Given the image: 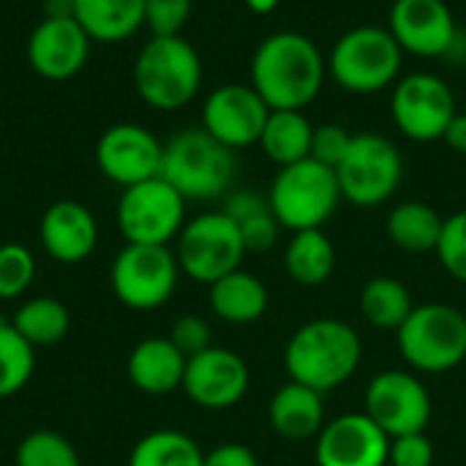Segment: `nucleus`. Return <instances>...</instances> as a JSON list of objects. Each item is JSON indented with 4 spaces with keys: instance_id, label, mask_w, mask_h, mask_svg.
I'll use <instances>...</instances> for the list:
<instances>
[{
    "instance_id": "obj_1",
    "label": "nucleus",
    "mask_w": 466,
    "mask_h": 466,
    "mask_svg": "<svg viewBox=\"0 0 466 466\" xmlns=\"http://www.w3.org/2000/svg\"><path fill=\"white\" fill-rule=\"evenodd\" d=\"M328 60L319 46L292 30L270 33L254 52L251 87L270 109H306L325 85Z\"/></svg>"
},
{
    "instance_id": "obj_2",
    "label": "nucleus",
    "mask_w": 466,
    "mask_h": 466,
    "mask_svg": "<svg viewBox=\"0 0 466 466\" xmlns=\"http://www.w3.org/2000/svg\"><path fill=\"white\" fill-rule=\"evenodd\" d=\"M363 360V344L352 325L341 319H311L292 333L284 350V369L292 382L319 393L352 380Z\"/></svg>"
},
{
    "instance_id": "obj_3",
    "label": "nucleus",
    "mask_w": 466,
    "mask_h": 466,
    "mask_svg": "<svg viewBox=\"0 0 466 466\" xmlns=\"http://www.w3.org/2000/svg\"><path fill=\"white\" fill-rule=\"evenodd\" d=\"M134 85L147 106L177 112L199 93V52L183 35H153L134 60Z\"/></svg>"
},
{
    "instance_id": "obj_4",
    "label": "nucleus",
    "mask_w": 466,
    "mask_h": 466,
    "mask_svg": "<svg viewBox=\"0 0 466 466\" xmlns=\"http://www.w3.org/2000/svg\"><path fill=\"white\" fill-rule=\"evenodd\" d=\"M235 150L213 139L205 128H186L164 142L161 177L188 202L218 199L235 180Z\"/></svg>"
},
{
    "instance_id": "obj_5",
    "label": "nucleus",
    "mask_w": 466,
    "mask_h": 466,
    "mask_svg": "<svg viewBox=\"0 0 466 466\" xmlns=\"http://www.w3.org/2000/svg\"><path fill=\"white\" fill-rule=\"evenodd\" d=\"M404 49L388 27L360 25L347 30L328 57V74L347 93L371 96L399 82Z\"/></svg>"
},
{
    "instance_id": "obj_6",
    "label": "nucleus",
    "mask_w": 466,
    "mask_h": 466,
    "mask_svg": "<svg viewBox=\"0 0 466 466\" xmlns=\"http://www.w3.org/2000/svg\"><path fill=\"white\" fill-rule=\"evenodd\" d=\"M268 202L281 229H322L341 202L336 169L314 158L281 167L270 186Z\"/></svg>"
},
{
    "instance_id": "obj_7",
    "label": "nucleus",
    "mask_w": 466,
    "mask_h": 466,
    "mask_svg": "<svg viewBox=\"0 0 466 466\" xmlns=\"http://www.w3.org/2000/svg\"><path fill=\"white\" fill-rule=\"evenodd\" d=\"M401 358L423 374H445L466 358V314L445 303L415 306L396 330Z\"/></svg>"
},
{
    "instance_id": "obj_8",
    "label": "nucleus",
    "mask_w": 466,
    "mask_h": 466,
    "mask_svg": "<svg viewBox=\"0 0 466 466\" xmlns=\"http://www.w3.org/2000/svg\"><path fill=\"white\" fill-rule=\"evenodd\" d=\"M341 199L358 208L385 205L401 186L404 158L382 134H355L350 153L336 169Z\"/></svg>"
},
{
    "instance_id": "obj_9",
    "label": "nucleus",
    "mask_w": 466,
    "mask_h": 466,
    "mask_svg": "<svg viewBox=\"0 0 466 466\" xmlns=\"http://www.w3.org/2000/svg\"><path fill=\"white\" fill-rule=\"evenodd\" d=\"M246 254L240 229L224 210L202 213L186 221L175 248L180 273L208 287L238 270Z\"/></svg>"
},
{
    "instance_id": "obj_10",
    "label": "nucleus",
    "mask_w": 466,
    "mask_h": 466,
    "mask_svg": "<svg viewBox=\"0 0 466 466\" xmlns=\"http://www.w3.org/2000/svg\"><path fill=\"white\" fill-rule=\"evenodd\" d=\"M112 292L134 311L161 309L177 289L180 265L169 246L126 243L112 262Z\"/></svg>"
},
{
    "instance_id": "obj_11",
    "label": "nucleus",
    "mask_w": 466,
    "mask_h": 466,
    "mask_svg": "<svg viewBox=\"0 0 466 466\" xmlns=\"http://www.w3.org/2000/svg\"><path fill=\"white\" fill-rule=\"evenodd\" d=\"M186 227V199L158 175L123 188L117 202V229L126 243L169 246Z\"/></svg>"
},
{
    "instance_id": "obj_12",
    "label": "nucleus",
    "mask_w": 466,
    "mask_h": 466,
    "mask_svg": "<svg viewBox=\"0 0 466 466\" xmlns=\"http://www.w3.org/2000/svg\"><path fill=\"white\" fill-rule=\"evenodd\" d=\"M390 115L396 128L412 142H437L456 117V96L442 76L418 71L393 85Z\"/></svg>"
},
{
    "instance_id": "obj_13",
    "label": "nucleus",
    "mask_w": 466,
    "mask_h": 466,
    "mask_svg": "<svg viewBox=\"0 0 466 466\" xmlns=\"http://www.w3.org/2000/svg\"><path fill=\"white\" fill-rule=\"evenodd\" d=\"M366 415L393 440L426 431L431 420V396L410 371H382L366 388Z\"/></svg>"
},
{
    "instance_id": "obj_14",
    "label": "nucleus",
    "mask_w": 466,
    "mask_h": 466,
    "mask_svg": "<svg viewBox=\"0 0 466 466\" xmlns=\"http://www.w3.org/2000/svg\"><path fill=\"white\" fill-rule=\"evenodd\" d=\"M164 145L139 123H117L98 137L96 164L101 175L123 188L161 175Z\"/></svg>"
},
{
    "instance_id": "obj_15",
    "label": "nucleus",
    "mask_w": 466,
    "mask_h": 466,
    "mask_svg": "<svg viewBox=\"0 0 466 466\" xmlns=\"http://www.w3.org/2000/svg\"><path fill=\"white\" fill-rule=\"evenodd\" d=\"M268 115L270 106L251 85L232 82L216 87L208 96L202 106V128L229 150H240L248 145H259Z\"/></svg>"
},
{
    "instance_id": "obj_16",
    "label": "nucleus",
    "mask_w": 466,
    "mask_h": 466,
    "mask_svg": "<svg viewBox=\"0 0 466 466\" xmlns=\"http://www.w3.org/2000/svg\"><path fill=\"white\" fill-rule=\"evenodd\" d=\"M388 19L399 46L418 57L451 55L459 41L453 11L445 0H393Z\"/></svg>"
},
{
    "instance_id": "obj_17",
    "label": "nucleus",
    "mask_w": 466,
    "mask_h": 466,
    "mask_svg": "<svg viewBox=\"0 0 466 466\" xmlns=\"http://www.w3.org/2000/svg\"><path fill=\"white\" fill-rule=\"evenodd\" d=\"M248 366L246 360L224 347H210L186 363L183 390L202 410H229L248 393Z\"/></svg>"
},
{
    "instance_id": "obj_18",
    "label": "nucleus",
    "mask_w": 466,
    "mask_h": 466,
    "mask_svg": "<svg viewBox=\"0 0 466 466\" xmlns=\"http://www.w3.org/2000/svg\"><path fill=\"white\" fill-rule=\"evenodd\" d=\"M388 451L390 437L366 412L328 420L314 445L319 466H388Z\"/></svg>"
},
{
    "instance_id": "obj_19",
    "label": "nucleus",
    "mask_w": 466,
    "mask_h": 466,
    "mask_svg": "<svg viewBox=\"0 0 466 466\" xmlns=\"http://www.w3.org/2000/svg\"><path fill=\"white\" fill-rule=\"evenodd\" d=\"M90 44L76 19H41L27 38V63L38 76L63 82L85 68Z\"/></svg>"
},
{
    "instance_id": "obj_20",
    "label": "nucleus",
    "mask_w": 466,
    "mask_h": 466,
    "mask_svg": "<svg viewBox=\"0 0 466 466\" xmlns=\"http://www.w3.org/2000/svg\"><path fill=\"white\" fill-rule=\"evenodd\" d=\"M38 238L44 251L63 265L85 262L98 246L96 216L74 199H60L49 205L38 224Z\"/></svg>"
},
{
    "instance_id": "obj_21",
    "label": "nucleus",
    "mask_w": 466,
    "mask_h": 466,
    "mask_svg": "<svg viewBox=\"0 0 466 466\" xmlns=\"http://www.w3.org/2000/svg\"><path fill=\"white\" fill-rule=\"evenodd\" d=\"M188 358L169 341V339H145L139 341L126 363L128 380L137 390L147 396H167L177 388H183Z\"/></svg>"
},
{
    "instance_id": "obj_22",
    "label": "nucleus",
    "mask_w": 466,
    "mask_h": 466,
    "mask_svg": "<svg viewBox=\"0 0 466 466\" xmlns=\"http://www.w3.org/2000/svg\"><path fill=\"white\" fill-rule=\"evenodd\" d=\"M268 415H270V426L284 440H292V442L314 440L328 423L322 393L292 380L284 388H279V393L270 399Z\"/></svg>"
},
{
    "instance_id": "obj_23",
    "label": "nucleus",
    "mask_w": 466,
    "mask_h": 466,
    "mask_svg": "<svg viewBox=\"0 0 466 466\" xmlns=\"http://www.w3.org/2000/svg\"><path fill=\"white\" fill-rule=\"evenodd\" d=\"M268 287L248 270H232L210 284V309L229 325H251L268 311Z\"/></svg>"
},
{
    "instance_id": "obj_24",
    "label": "nucleus",
    "mask_w": 466,
    "mask_h": 466,
    "mask_svg": "<svg viewBox=\"0 0 466 466\" xmlns=\"http://www.w3.org/2000/svg\"><path fill=\"white\" fill-rule=\"evenodd\" d=\"M74 19L98 44L131 38L145 25V0H74Z\"/></svg>"
},
{
    "instance_id": "obj_25",
    "label": "nucleus",
    "mask_w": 466,
    "mask_h": 466,
    "mask_svg": "<svg viewBox=\"0 0 466 466\" xmlns=\"http://www.w3.org/2000/svg\"><path fill=\"white\" fill-rule=\"evenodd\" d=\"M311 137L314 126L303 115V109H270L259 137V147L281 169L311 158Z\"/></svg>"
},
{
    "instance_id": "obj_26",
    "label": "nucleus",
    "mask_w": 466,
    "mask_h": 466,
    "mask_svg": "<svg viewBox=\"0 0 466 466\" xmlns=\"http://www.w3.org/2000/svg\"><path fill=\"white\" fill-rule=\"evenodd\" d=\"M445 218L426 202H401L388 216V238L407 254H434Z\"/></svg>"
},
{
    "instance_id": "obj_27",
    "label": "nucleus",
    "mask_w": 466,
    "mask_h": 466,
    "mask_svg": "<svg viewBox=\"0 0 466 466\" xmlns=\"http://www.w3.org/2000/svg\"><path fill=\"white\" fill-rule=\"evenodd\" d=\"M284 268L292 281L303 287H319L336 270V248L322 229L292 232L284 248Z\"/></svg>"
},
{
    "instance_id": "obj_28",
    "label": "nucleus",
    "mask_w": 466,
    "mask_h": 466,
    "mask_svg": "<svg viewBox=\"0 0 466 466\" xmlns=\"http://www.w3.org/2000/svg\"><path fill=\"white\" fill-rule=\"evenodd\" d=\"M415 303L410 289L390 276L371 279L360 292V314L369 325L380 330H399L412 314Z\"/></svg>"
},
{
    "instance_id": "obj_29",
    "label": "nucleus",
    "mask_w": 466,
    "mask_h": 466,
    "mask_svg": "<svg viewBox=\"0 0 466 466\" xmlns=\"http://www.w3.org/2000/svg\"><path fill=\"white\" fill-rule=\"evenodd\" d=\"M11 325L19 330V336L33 347H55L68 336L71 314L68 309L55 298H33L19 306Z\"/></svg>"
},
{
    "instance_id": "obj_30",
    "label": "nucleus",
    "mask_w": 466,
    "mask_h": 466,
    "mask_svg": "<svg viewBox=\"0 0 466 466\" xmlns=\"http://www.w3.org/2000/svg\"><path fill=\"white\" fill-rule=\"evenodd\" d=\"M202 448L188 434L169 429L145 434L128 456V466H202Z\"/></svg>"
},
{
    "instance_id": "obj_31",
    "label": "nucleus",
    "mask_w": 466,
    "mask_h": 466,
    "mask_svg": "<svg viewBox=\"0 0 466 466\" xmlns=\"http://www.w3.org/2000/svg\"><path fill=\"white\" fill-rule=\"evenodd\" d=\"M35 369V350L11 322H0V399L19 393Z\"/></svg>"
},
{
    "instance_id": "obj_32",
    "label": "nucleus",
    "mask_w": 466,
    "mask_h": 466,
    "mask_svg": "<svg viewBox=\"0 0 466 466\" xmlns=\"http://www.w3.org/2000/svg\"><path fill=\"white\" fill-rule=\"evenodd\" d=\"M16 466H82V461L63 434L33 431L16 448Z\"/></svg>"
},
{
    "instance_id": "obj_33",
    "label": "nucleus",
    "mask_w": 466,
    "mask_h": 466,
    "mask_svg": "<svg viewBox=\"0 0 466 466\" xmlns=\"http://www.w3.org/2000/svg\"><path fill=\"white\" fill-rule=\"evenodd\" d=\"M35 279V257L22 243L0 246V300H14L30 289Z\"/></svg>"
},
{
    "instance_id": "obj_34",
    "label": "nucleus",
    "mask_w": 466,
    "mask_h": 466,
    "mask_svg": "<svg viewBox=\"0 0 466 466\" xmlns=\"http://www.w3.org/2000/svg\"><path fill=\"white\" fill-rule=\"evenodd\" d=\"M434 254L453 279L466 284V210H459L445 218Z\"/></svg>"
},
{
    "instance_id": "obj_35",
    "label": "nucleus",
    "mask_w": 466,
    "mask_h": 466,
    "mask_svg": "<svg viewBox=\"0 0 466 466\" xmlns=\"http://www.w3.org/2000/svg\"><path fill=\"white\" fill-rule=\"evenodd\" d=\"M352 139L355 134H350L344 126L339 123H322V126H314V137H311V158L330 167V169H339V164L344 161V156L350 153L352 147Z\"/></svg>"
},
{
    "instance_id": "obj_36",
    "label": "nucleus",
    "mask_w": 466,
    "mask_h": 466,
    "mask_svg": "<svg viewBox=\"0 0 466 466\" xmlns=\"http://www.w3.org/2000/svg\"><path fill=\"white\" fill-rule=\"evenodd\" d=\"M191 16V0H145V27L153 35H180Z\"/></svg>"
},
{
    "instance_id": "obj_37",
    "label": "nucleus",
    "mask_w": 466,
    "mask_h": 466,
    "mask_svg": "<svg viewBox=\"0 0 466 466\" xmlns=\"http://www.w3.org/2000/svg\"><path fill=\"white\" fill-rule=\"evenodd\" d=\"M167 339L186 358H194V355H199V352H205V350L213 347L210 344V325L202 317H197V314H186V317L175 319V325H172V330H169Z\"/></svg>"
},
{
    "instance_id": "obj_38",
    "label": "nucleus",
    "mask_w": 466,
    "mask_h": 466,
    "mask_svg": "<svg viewBox=\"0 0 466 466\" xmlns=\"http://www.w3.org/2000/svg\"><path fill=\"white\" fill-rule=\"evenodd\" d=\"M388 464L434 466V445H431V440L426 437V431L393 437V440H390V451H388Z\"/></svg>"
},
{
    "instance_id": "obj_39",
    "label": "nucleus",
    "mask_w": 466,
    "mask_h": 466,
    "mask_svg": "<svg viewBox=\"0 0 466 466\" xmlns=\"http://www.w3.org/2000/svg\"><path fill=\"white\" fill-rule=\"evenodd\" d=\"M240 229V238H243V246L248 254H262L268 248L276 246L279 240V232H281V224L276 221L273 210H265V213H257L246 221L238 224Z\"/></svg>"
},
{
    "instance_id": "obj_40",
    "label": "nucleus",
    "mask_w": 466,
    "mask_h": 466,
    "mask_svg": "<svg viewBox=\"0 0 466 466\" xmlns=\"http://www.w3.org/2000/svg\"><path fill=\"white\" fill-rule=\"evenodd\" d=\"M265 210H270L268 197H262L259 191H248V188L232 191V194L227 197V202H224V213H227L235 224H240V221H246V218H251V216H257V213H265Z\"/></svg>"
},
{
    "instance_id": "obj_41",
    "label": "nucleus",
    "mask_w": 466,
    "mask_h": 466,
    "mask_svg": "<svg viewBox=\"0 0 466 466\" xmlns=\"http://www.w3.org/2000/svg\"><path fill=\"white\" fill-rule=\"evenodd\" d=\"M202 466H259L254 451H248L240 442H224L218 448H213L210 453H205Z\"/></svg>"
},
{
    "instance_id": "obj_42",
    "label": "nucleus",
    "mask_w": 466,
    "mask_h": 466,
    "mask_svg": "<svg viewBox=\"0 0 466 466\" xmlns=\"http://www.w3.org/2000/svg\"><path fill=\"white\" fill-rule=\"evenodd\" d=\"M442 139L448 142V147L453 153L466 156V112H456V117L451 120V126H448Z\"/></svg>"
},
{
    "instance_id": "obj_43",
    "label": "nucleus",
    "mask_w": 466,
    "mask_h": 466,
    "mask_svg": "<svg viewBox=\"0 0 466 466\" xmlns=\"http://www.w3.org/2000/svg\"><path fill=\"white\" fill-rule=\"evenodd\" d=\"M74 0H44V19H74Z\"/></svg>"
},
{
    "instance_id": "obj_44",
    "label": "nucleus",
    "mask_w": 466,
    "mask_h": 466,
    "mask_svg": "<svg viewBox=\"0 0 466 466\" xmlns=\"http://www.w3.org/2000/svg\"><path fill=\"white\" fill-rule=\"evenodd\" d=\"M281 0H246V5L254 11V14H273L279 8Z\"/></svg>"
}]
</instances>
